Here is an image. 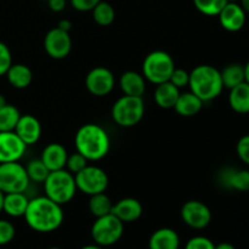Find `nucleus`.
<instances>
[{
	"instance_id": "a18cd8bd",
	"label": "nucleus",
	"mask_w": 249,
	"mask_h": 249,
	"mask_svg": "<svg viewBox=\"0 0 249 249\" xmlns=\"http://www.w3.org/2000/svg\"><path fill=\"white\" fill-rule=\"evenodd\" d=\"M4 196H5V194L1 191V190H0V213H1V212H2V204H4Z\"/></svg>"
},
{
	"instance_id": "423d86ee",
	"label": "nucleus",
	"mask_w": 249,
	"mask_h": 249,
	"mask_svg": "<svg viewBox=\"0 0 249 249\" xmlns=\"http://www.w3.org/2000/svg\"><path fill=\"white\" fill-rule=\"evenodd\" d=\"M175 68L172 56L163 50H156L148 53L142 62V75L146 80L158 85L168 82Z\"/></svg>"
},
{
	"instance_id": "37998d69",
	"label": "nucleus",
	"mask_w": 249,
	"mask_h": 249,
	"mask_svg": "<svg viewBox=\"0 0 249 249\" xmlns=\"http://www.w3.org/2000/svg\"><path fill=\"white\" fill-rule=\"evenodd\" d=\"M80 249H104V247H101V246H99V245H96V243H95V245H87V246H84V247H82Z\"/></svg>"
},
{
	"instance_id": "4be33fe9",
	"label": "nucleus",
	"mask_w": 249,
	"mask_h": 249,
	"mask_svg": "<svg viewBox=\"0 0 249 249\" xmlns=\"http://www.w3.org/2000/svg\"><path fill=\"white\" fill-rule=\"evenodd\" d=\"M180 95V89H178L175 85L168 82L160 83V84L156 85L155 90V102L158 107L163 109H170L174 108L177 100Z\"/></svg>"
},
{
	"instance_id": "20e7f679",
	"label": "nucleus",
	"mask_w": 249,
	"mask_h": 249,
	"mask_svg": "<svg viewBox=\"0 0 249 249\" xmlns=\"http://www.w3.org/2000/svg\"><path fill=\"white\" fill-rule=\"evenodd\" d=\"M43 184L45 196L60 206L72 201L73 197L75 196V192L78 191L74 175L67 169L50 172Z\"/></svg>"
},
{
	"instance_id": "f03ea898",
	"label": "nucleus",
	"mask_w": 249,
	"mask_h": 249,
	"mask_svg": "<svg viewBox=\"0 0 249 249\" xmlns=\"http://www.w3.org/2000/svg\"><path fill=\"white\" fill-rule=\"evenodd\" d=\"M75 150L89 162H96L107 156L111 148L108 133L101 125L88 123L78 129L74 138Z\"/></svg>"
},
{
	"instance_id": "aec40b11",
	"label": "nucleus",
	"mask_w": 249,
	"mask_h": 249,
	"mask_svg": "<svg viewBox=\"0 0 249 249\" xmlns=\"http://www.w3.org/2000/svg\"><path fill=\"white\" fill-rule=\"evenodd\" d=\"M179 235L170 228L158 229L148 240V249H179Z\"/></svg>"
},
{
	"instance_id": "9b49d317",
	"label": "nucleus",
	"mask_w": 249,
	"mask_h": 249,
	"mask_svg": "<svg viewBox=\"0 0 249 249\" xmlns=\"http://www.w3.org/2000/svg\"><path fill=\"white\" fill-rule=\"evenodd\" d=\"M44 49L53 60L66 58L72 50V39L70 32L62 31L58 27L50 29L44 38Z\"/></svg>"
},
{
	"instance_id": "4c0bfd02",
	"label": "nucleus",
	"mask_w": 249,
	"mask_h": 249,
	"mask_svg": "<svg viewBox=\"0 0 249 249\" xmlns=\"http://www.w3.org/2000/svg\"><path fill=\"white\" fill-rule=\"evenodd\" d=\"M71 5L74 10L80 12L91 11L101 0H70Z\"/></svg>"
},
{
	"instance_id": "2eb2a0df",
	"label": "nucleus",
	"mask_w": 249,
	"mask_h": 249,
	"mask_svg": "<svg viewBox=\"0 0 249 249\" xmlns=\"http://www.w3.org/2000/svg\"><path fill=\"white\" fill-rule=\"evenodd\" d=\"M221 27L229 32H238L246 24V12L237 2H226L218 15Z\"/></svg>"
},
{
	"instance_id": "72a5a7b5",
	"label": "nucleus",
	"mask_w": 249,
	"mask_h": 249,
	"mask_svg": "<svg viewBox=\"0 0 249 249\" xmlns=\"http://www.w3.org/2000/svg\"><path fill=\"white\" fill-rule=\"evenodd\" d=\"M16 235L15 226L10 221L0 219V246L7 245L11 242Z\"/></svg>"
},
{
	"instance_id": "ea45409f",
	"label": "nucleus",
	"mask_w": 249,
	"mask_h": 249,
	"mask_svg": "<svg viewBox=\"0 0 249 249\" xmlns=\"http://www.w3.org/2000/svg\"><path fill=\"white\" fill-rule=\"evenodd\" d=\"M57 27L60 29H62V31L70 32L71 28H72V23H71L70 19H61V21L58 22Z\"/></svg>"
},
{
	"instance_id": "f704fd0d",
	"label": "nucleus",
	"mask_w": 249,
	"mask_h": 249,
	"mask_svg": "<svg viewBox=\"0 0 249 249\" xmlns=\"http://www.w3.org/2000/svg\"><path fill=\"white\" fill-rule=\"evenodd\" d=\"M12 65V55L9 46L0 41V77L6 74L7 70Z\"/></svg>"
},
{
	"instance_id": "b1692460",
	"label": "nucleus",
	"mask_w": 249,
	"mask_h": 249,
	"mask_svg": "<svg viewBox=\"0 0 249 249\" xmlns=\"http://www.w3.org/2000/svg\"><path fill=\"white\" fill-rule=\"evenodd\" d=\"M28 203L29 198L24 192L5 194L2 212H5L7 215L12 216V218H19V216L24 215Z\"/></svg>"
},
{
	"instance_id": "58836bf2",
	"label": "nucleus",
	"mask_w": 249,
	"mask_h": 249,
	"mask_svg": "<svg viewBox=\"0 0 249 249\" xmlns=\"http://www.w3.org/2000/svg\"><path fill=\"white\" fill-rule=\"evenodd\" d=\"M66 0H49L48 5L50 7L51 11L53 12H61L65 10L66 7Z\"/></svg>"
},
{
	"instance_id": "dca6fc26",
	"label": "nucleus",
	"mask_w": 249,
	"mask_h": 249,
	"mask_svg": "<svg viewBox=\"0 0 249 249\" xmlns=\"http://www.w3.org/2000/svg\"><path fill=\"white\" fill-rule=\"evenodd\" d=\"M67 158V150H66V147L62 143L58 142H51L46 145L40 156L41 162L46 165V168L50 172L65 169Z\"/></svg>"
},
{
	"instance_id": "ddd939ff",
	"label": "nucleus",
	"mask_w": 249,
	"mask_h": 249,
	"mask_svg": "<svg viewBox=\"0 0 249 249\" xmlns=\"http://www.w3.org/2000/svg\"><path fill=\"white\" fill-rule=\"evenodd\" d=\"M26 150L27 145L15 131H0V163L18 162Z\"/></svg>"
},
{
	"instance_id": "f8f14e48",
	"label": "nucleus",
	"mask_w": 249,
	"mask_h": 249,
	"mask_svg": "<svg viewBox=\"0 0 249 249\" xmlns=\"http://www.w3.org/2000/svg\"><path fill=\"white\" fill-rule=\"evenodd\" d=\"M116 79L108 68L95 67L85 77V87L88 91L97 97L107 96L113 90Z\"/></svg>"
},
{
	"instance_id": "393cba45",
	"label": "nucleus",
	"mask_w": 249,
	"mask_h": 249,
	"mask_svg": "<svg viewBox=\"0 0 249 249\" xmlns=\"http://www.w3.org/2000/svg\"><path fill=\"white\" fill-rule=\"evenodd\" d=\"M229 104L235 112L240 114L249 113V84L243 82L230 89Z\"/></svg>"
},
{
	"instance_id": "7c9ffc66",
	"label": "nucleus",
	"mask_w": 249,
	"mask_h": 249,
	"mask_svg": "<svg viewBox=\"0 0 249 249\" xmlns=\"http://www.w3.org/2000/svg\"><path fill=\"white\" fill-rule=\"evenodd\" d=\"M226 2V0H194L195 7L206 16H218Z\"/></svg>"
},
{
	"instance_id": "39448f33",
	"label": "nucleus",
	"mask_w": 249,
	"mask_h": 249,
	"mask_svg": "<svg viewBox=\"0 0 249 249\" xmlns=\"http://www.w3.org/2000/svg\"><path fill=\"white\" fill-rule=\"evenodd\" d=\"M112 119L122 128H131L141 122L145 114L142 97L123 95L112 106Z\"/></svg>"
},
{
	"instance_id": "a878e982",
	"label": "nucleus",
	"mask_w": 249,
	"mask_h": 249,
	"mask_svg": "<svg viewBox=\"0 0 249 249\" xmlns=\"http://www.w3.org/2000/svg\"><path fill=\"white\" fill-rule=\"evenodd\" d=\"M220 74L224 88H228V89H232L236 85L246 82L245 66L240 65V63H231V65H228L221 71Z\"/></svg>"
},
{
	"instance_id": "bb28decb",
	"label": "nucleus",
	"mask_w": 249,
	"mask_h": 249,
	"mask_svg": "<svg viewBox=\"0 0 249 249\" xmlns=\"http://www.w3.org/2000/svg\"><path fill=\"white\" fill-rule=\"evenodd\" d=\"M112 207H113V203L105 192L90 196L89 211L95 218H100V216L109 214L112 212Z\"/></svg>"
},
{
	"instance_id": "c85d7f7f",
	"label": "nucleus",
	"mask_w": 249,
	"mask_h": 249,
	"mask_svg": "<svg viewBox=\"0 0 249 249\" xmlns=\"http://www.w3.org/2000/svg\"><path fill=\"white\" fill-rule=\"evenodd\" d=\"M21 113L14 105L6 104L0 108V131H14Z\"/></svg>"
},
{
	"instance_id": "c756f323",
	"label": "nucleus",
	"mask_w": 249,
	"mask_h": 249,
	"mask_svg": "<svg viewBox=\"0 0 249 249\" xmlns=\"http://www.w3.org/2000/svg\"><path fill=\"white\" fill-rule=\"evenodd\" d=\"M27 175H28L29 180L33 182H40L43 184L45 179L48 178L50 170L46 168V165L41 162V160H29L28 164L26 167Z\"/></svg>"
},
{
	"instance_id": "473e14b6",
	"label": "nucleus",
	"mask_w": 249,
	"mask_h": 249,
	"mask_svg": "<svg viewBox=\"0 0 249 249\" xmlns=\"http://www.w3.org/2000/svg\"><path fill=\"white\" fill-rule=\"evenodd\" d=\"M169 82L173 85L178 88V89H182V88L189 87L190 83V73L186 70H182V68H174L172 75L169 78Z\"/></svg>"
},
{
	"instance_id": "de8ad7c7",
	"label": "nucleus",
	"mask_w": 249,
	"mask_h": 249,
	"mask_svg": "<svg viewBox=\"0 0 249 249\" xmlns=\"http://www.w3.org/2000/svg\"><path fill=\"white\" fill-rule=\"evenodd\" d=\"M226 1H228V2H237V1H240V0H226Z\"/></svg>"
},
{
	"instance_id": "0eeeda50",
	"label": "nucleus",
	"mask_w": 249,
	"mask_h": 249,
	"mask_svg": "<svg viewBox=\"0 0 249 249\" xmlns=\"http://www.w3.org/2000/svg\"><path fill=\"white\" fill-rule=\"evenodd\" d=\"M124 232V223H122L112 213L96 218L91 226V237L96 245L108 247L122 238Z\"/></svg>"
},
{
	"instance_id": "5701e85b",
	"label": "nucleus",
	"mask_w": 249,
	"mask_h": 249,
	"mask_svg": "<svg viewBox=\"0 0 249 249\" xmlns=\"http://www.w3.org/2000/svg\"><path fill=\"white\" fill-rule=\"evenodd\" d=\"M5 75L7 82L15 89H26L33 80V73L31 68L23 63H12Z\"/></svg>"
},
{
	"instance_id": "c9c22d12",
	"label": "nucleus",
	"mask_w": 249,
	"mask_h": 249,
	"mask_svg": "<svg viewBox=\"0 0 249 249\" xmlns=\"http://www.w3.org/2000/svg\"><path fill=\"white\" fill-rule=\"evenodd\" d=\"M185 249H215V245L204 236H196L187 241Z\"/></svg>"
},
{
	"instance_id": "c03bdc74",
	"label": "nucleus",
	"mask_w": 249,
	"mask_h": 249,
	"mask_svg": "<svg viewBox=\"0 0 249 249\" xmlns=\"http://www.w3.org/2000/svg\"><path fill=\"white\" fill-rule=\"evenodd\" d=\"M245 74H246V82L249 84V61L247 62V65L245 66Z\"/></svg>"
},
{
	"instance_id": "f3484780",
	"label": "nucleus",
	"mask_w": 249,
	"mask_h": 249,
	"mask_svg": "<svg viewBox=\"0 0 249 249\" xmlns=\"http://www.w3.org/2000/svg\"><path fill=\"white\" fill-rule=\"evenodd\" d=\"M111 213L116 215L122 223H133L142 215V204L136 198L126 197L113 204Z\"/></svg>"
},
{
	"instance_id": "9d476101",
	"label": "nucleus",
	"mask_w": 249,
	"mask_h": 249,
	"mask_svg": "<svg viewBox=\"0 0 249 249\" xmlns=\"http://www.w3.org/2000/svg\"><path fill=\"white\" fill-rule=\"evenodd\" d=\"M180 215L182 221L195 230H203L212 221V212L209 207L197 199L185 202L180 211Z\"/></svg>"
},
{
	"instance_id": "1a4fd4ad",
	"label": "nucleus",
	"mask_w": 249,
	"mask_h": 249,
	"mask_svg": "<svg viewBox=\"0 0 249 249\" xmlns=\"http://www.w3.org/2000/svg\"><path fill=\"white\" fill-rule=\"evenodd\" d=\"M74 180L77 190L88 196L105 192L109 182L108 175L104 169L89 164L74 175Z\"/></svg>"
},
{
	"instance_id": "a211bd4d",
	"label": "nucleus",
	"mask_w": 249,
	"mask_h": 249,
	"mask_svg": "<svg viewBox=\"0 0 249 249\" xmlns=\"http://www.w3.org/2000/svg\"><path fill=\"white\" fill-rule=\"evenodd\" d=\"M219 178L220 184L226 189L241 192L249 191V170L226 168L221 170Z\"/></svg>"
},
{
	"instance_id": "412c9836",
	"label": "nucleus",
	"mask_w": 249,
	"mask_h": 249,
	"mask_svg": "<svg viewBox=\"0 0 249 249\" xmlns=\"http://www.w3.org/2000/svg\"><path fill=\"white\" fill-rule=\"evenodd\" d=\"M204 102L192 91L180 92L174 109L181 117H194L201 112Z\"/></svg>"
},
{
	"instance_id": "cd10ccee",
	"label": "nucleus",
	"mask_w": 249,
	"mask_h": 249,
	"mask_svg": "<svg viewBox=\"0 0 249 249\" xmlns=\"http://www.w3.org/2000/svg\"><path fill=\"white\" fill-rule=\"evenodd\" d=\"M91 12L94 21L96 22L99 26L102 27H107L109 26V24H112L114 18H116L114 7L112 6L109 2L102 1V0L91 10Z\"/></svg>"
},
{
	"instance_id": "7ed1b4c3",
	"label": "nucleus",
	"mask_w": 249,
	"mask_h": 249,
	"mask_svg": "<svg viewBox=\"0 0 249 249\" xmlns=\"http://www.w3.org/2000/svg\"><path fill=\"white\" fill-rule=\"evenodd\" d=\"M189 87L203 102L216 99L224 89L220 71L211 65L196 66L190 72Z\"/></svg>"
},
{
	"instance_id": "49530a36",
	"label": "nucleus",
	"mask_w": 249,
	"mask_h": 249,
	"mask_svg": "<svg viewBox=\"0 0 249 249\" xmlns=\"http://www.w3.org/2000/svg\"><path fill=\"white\" fill-rule=\"evenodd\" d=\"M6 104H7V101H6V99H5V96L2 94H0V108H1V107H4Z\"/></svg>"
},
{
	"instance_id": "f257e3e1",
	"label": "nucleus",
	"mask_w": 249,
	"mask_h": 249,
	"mask_svg": "<svg viewBox=\"0 0 249 249\" xmlns=\"http://www.w3.org/2000/svg\"><path fill=\"white\" fill-rule=\"evenodd\" d=\"M24 220L32 230L48 233L57 230L63 223L62 206L51 201L46 196L34 197L29 199L24 213Z\"/></svg>"
},
{
	"instance_id": "09e8293b",
	"label": "nucleus",
	"mask_w": 249,
	"mask_h": 249,
	"mask_svg": "<svg viewBox=\"0 0 249 249\" xmlns=\"http://www.w3.org/2000/svg\"><path fill=\"white\" fill-rule=\"evenodd\" d=\"M48 249H61V248H57V247H51V248H48Z\"/></svg>"
},
{
	"instance_id": "e433bc0d",
	"label": "nucleus",
	"mask_w": 249,
	"mask_h": 249,
	"mask_svg": "<svg viewBox=\"0 0 249 249\" xmlns=\"http://www.w3.org/2000/svg\"><path fill=\"white\" fill-rule=\"evenodd\" d=\"M236 152H237L238 158L243 163L249 165V134L248 135L242 136L238 140L237 146H236Z\"/></svg>"
},
{
	"instance_id": "6e6552de",
	"label": "nucleus",
	"mask_w": 249,
	"mask_h": 249,
	"mask_svg": "<svg viewBox=\"0 0 249 249\" xmlns=\"http://www.w3.org/2000/svg\"><path fill=\"white\" fill-rule=\"evenodd\" d=\"M26 167L18 162L0 163V190L4 194L26 192L29 186Z\"/></svg>"
},
{
	"instance_id": "a19ab883",
	"label": "nucleus",
	"mask_w": 249,
	"mask_h": 249,
	"mask_svg": "<svg viewBox=\"0 0 249 249\" xmlns=\"http://www.w3.org/2000/svg\"><path fill=\"white\" fill-rule=\"evenodd\" d=\"M215 249H236V248H235V246H232L231 243L223 242V243H219V245H216Z\"/></svg>"
},
{
	"instance_id": "6ab92c4d",
	"label": "nucleus",
	"mask_w": 249,
	"mask_h": 249,
	"mask_svg": "<svg viewBox=\"0 0 249 249\" xmlns=\"http://www.w3.org/2000/svg\"><path fill=\"white\" fill-rule=\"evenodd\" d=\"M119 88L124 95L142 97L146 91V79L135 71H126L119 78Z\"/></svg>"
},
{
	"instance_id": "2f4dec72",
	"label": "nucleus",
	"mask_w": 249,
	"mask_h": 249,
	"mask_svg": "<svg viewBox=\"0 0 249 249\" xmlns=\"http://www.w3.org/2000/svg\"><path fill=\"white\" fill-rule=\"evenodd\" d=\"M88 163H89V160H88L84 156L80 155L79 152L75 151V152L72 153V155H68L67 163H66L65 169H67L68 172L72 173L73 175H75L77 173H79L80 170L84 169V168L88 165Z\"/></svg>"
},
{
	"instance_id": "79ce46f5",
	"label": "nucleus",
	"mask_w": 249,
	"mask_h": 249,
	"mask_svg": "<svg viewBox=\"0 0 249 249\" xmlns=\"http://www.w3.org/2000/svg\"><path fill=\"white\" fill-rule=\"evenodd\" d=\"M241 7L245 10V12H249V0H240Z\"/></svg>"
},
{
	"instance_id": "4468645a",
	"label": "nucleus",
	"mask_w": 249,
	"mask_h": 249,
	"mask_svg": "<svg viewBox=\"0 0 249 249\" xmlns=\"http://www.w3.org/2000/svg\"><path fill=\"white\" fill-rule=\"evenodd\" d=\"M14 131L27 146H31L40 139L41 124L39 119L32 114H21Z\"/></svg>"
}]
</instances>
